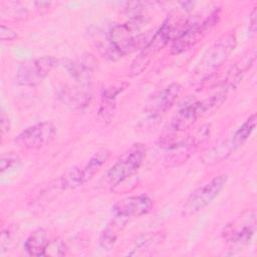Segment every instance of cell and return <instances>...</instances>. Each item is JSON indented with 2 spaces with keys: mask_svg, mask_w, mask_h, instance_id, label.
<instances>
[{
  "mask_svg": "<svg viewBox=\"0 0 257 257\" xmlns=\"http://www.w3.org/2000/svg\"><path fill=\"white\" fill-rule=\"evenodd\" d=\"M0 119H1L0 120L1 121V133H2V135H4L5 133H8L10 130V121H9L8 116L3 111L1 113Z\"/></svg>",
  "mask_w": 257,
  "mask_h": 257,
  "instance_id": "obj_27",
  "label": "cell"
},
{
  "mask_svg": "<svg viewBox=\"0 0 257 257\" xmlns=\"http://www.w3.org/2000/svg\"><path fill=\"white\" fill-rule=\"evenodd\" d=\"M236 45L237 40L233 32L222 35L204 54L196 68V74L202 78L210 76L229 58Z\"/></svg>",
  "mask_w": 257,
  "mask_h": 257,
  "instance_id": "obj_7",
  "label": "cell"
},
{
  "mask_svg": "<svg viewBox=\"0 0 257 257\" xmlns=\"http://www.w3.org/2000/svg\"><path fill=\"white\" fill-rule=\"evenodd\" d=\"M146 156V146L142 143L134 144L106 171L103 176L106 185L109 187H116L135 176L142 167Z\"/></svg>",
  "mask_w": 257,
  "mask_h": 257,
  "instance_id": "obj_3",
  "label": "cell"
},
{
  "mask_svg": "<svg viewBox=\"0 0 257 257\" xmlns=\"http://www.w3.org/2000/svg\"><path fill=\"white\" fill-rule=\"evenodd\" d=\"M235 151L231 138H228L206 151L201 157V162L207 166H212L226 160Z\"/></svg>",
  "mask_w": 257,
  "mask_h": 257,
  "instance_id": "obj_14",
  "label": "cell"
},
{
  "mask_svg": "<svg viewBox=\"0 0 257 257\" xmlns=\"http://www.w3.org/2000/svg\"><path fill=\"white\" fill-rule=\"evenodd\" d=\"M176 26L172 18H167L159 30L152 36L148 44L142 49L141 53L134 59L130 72L136 76L144 72L150 64L153 56L161 51L171 39L176 37Z\"/></svg>",
  "mask_w": 257,
  "mask_h": 257,
  "instance_id": "obj_5",
  "label": "cell"
},
{
  "mask_svg": "<svg viewBox=\"0 0 257 257\" xmlns=\"http://www.w3.org/2000/svg\"><path fill=\"white\" fill-rule=\"evenodd\" d=\"M162 240V237H160V234H148L146 236H143L142 238H140L136 244V247L134 248L135 251L138 250H146L147 248L157 245L159 244Z\"/></svg>",
  "mask_w": 257,
  "mask_h": 257,
  "instance_id": "obj_23",
  "label": "cell"
},
{
  "mask_svg": "<svg viewBox=\"0 0 257 257\" xmlns=\"http://www.w3.org/2000/svg\"><path fill=\"white\" fill-rule=\"evenodd\" d=\"M67 252V247L61 239H55L48 242L44 256H63Z\"/></svg>",
  "mask_w": 257,
  "mask_h": 257,
  "instance_id": "obj_22",
  "label": "cell"
},
{
  "mask_svg": "<svg viewBox=\"0 0 257 257\" xmlns=\"http://www.w3.org/2000/svg\"><path fill=\"white\" fill-rule=\"evenodd\" d=\"M18 37L17 33L11 29L10 27H7L5 25H1L0 27V39L1 41H13Z\"/></svg>",
  "mask_w": 257,
  "mask_h": 257,
  "instance_id": "obj_25",
  "label": "cell"
},
{
  "mask_svg": "<svg viewBox=\"0 0 257 257\" xmlns=\"http://www.w3.org/2000/svg\"><path fill=\"white\" fill-rule=\"evenodd\" d=\"M56 135V127L51 121H41L34 123L15 138V144L26 150H38L50 144Z\"/></svg>",
  "mask_w": 257,
  "mask_h": 257,
  "instance_id": "obj_9",
  "label": "cell"
},
{
  "mask_svg": "<svg viewBox=\"0 0 257 257\" xmlns=\"http://www.w3.org/2000/svg\"><path fill=\"white\" fill-rule=\"evenodd\" d=\"M85 89L86 88L63 89L59 94V97L66 103V105H69L72 108L81 109L82 107H85L90 100V93Z\"/></svg>",
  "mask_w": 257,
  "mask_h": 257,
  "instance_id": "obj_17",
  "label": "cell"
},
{
  "mask_svg": "<svg viewBox=\"0 0 257 257\" xmlns=\"http://www.w3.org/2000/svg\"><path fill=\"white\" fill-rule=\"evenodd\" d=\"M227 181V175H218L208 183L196 189L182 205L180 211L181 216L185 218L191 217L209 206L225 188Z\"/></svg>",
  "mask_w": 257,
  "mask_h": 257,
  "instance_id": "obj_6",
  "label": "cell"
},
{
  "mask_svg": "<svg viewBox=\"0 0 257 257\" xmlns=\"http://www.w3.org/2000/svg\"><path fill=\"white\" fill-rule=\"evenodd\" d=\"M256 230V213L250 211L226 225L222 231L224 240L232 245L242 246L252 239Z\"/></svg>",
  "mask_w": 257,
  "mask_h": 257,
  "instance_id": "obj_10",
  "label": "cell"
},
{
  "mask_svg": "<svg viewBox=\"0 0 257 257\" xmlns=\"http://www.w3.org/2000/svg\"><path fill=\"white\" fill-rule=\"evenodd\" d=\"M225 100L226 94L222 91L203 100L188 97L185 100V104H183L173 116L170 123L171 130L177 133L187 131L192 127L200 117L219 108Z\"/></svg>",
  "mask_w": 257,
  "mask_h": 257,
  "instance_id": "obj_2",
  "label": "cell"
},
{
  "mask_svg": "<svg viewBox=\"0 0 257 257\" xmlns=\"http://www.w3.org/2000/svg\"><path fill=\"white\" fill-rule=\"evenodd\" d=\"M256 14H257V9H256V7H254L249 16V33L251 35L255 34V32H256V23H257Z\"/></svg>",
  "mask_w": 257,
  "mask_h": 257,
  "instance_id": "obj_26",
  "label": "cell"
},
{
  "mask_svg": "<svg viewBox=\"0 0 257 257\" xmlns=\"http://www.w3.org/2000/svg\"><path fill=\"white\" fill-rule=\"evenodd\" d=\"M256 126V113H252L243 123L239 126V128L230 137L236 150L242 147L245 142L249 139L252 132Z\"/></svg>",
  "mask_w": 257,
  "mask_h": 257,
  "instance_id": "obj_20",
  "label": "cell"
},
{
  "mask_svg": "<svg viewBox=\"0 0 257 257\" xmlns=\"http://www.w3.org/2000/svg\"><path fill=\"white\" fill-rule=\"evenodd\" d=\"M153 208L152 199L145 195L128 196L117 201L111 207V213L115 217L130 219L148 214Z\"/></svg>",
  "mask_w": 257,
  "mask_h": 257,
  "instance_id": "obj_12",
  "label": "cell"
},
{
  "mask_svg": "<svg viewBox=\"0 0 257 257\" xmlns=\"http://www.w3.org/2000/svg\"><path fill=\"white\" fill-rule=\"evenodd\" d=\"M116 87H110L107 88L103 94H102V99L101 103L99 106L98 110V115L103 119L109 121L111 117L113 116L114 112V107H115V96L117 93L121 90L119 87L115 90Z\"/></svg>",
  "mask_w": 257,
  "mask_h": 257,
  "instance_id": "obj_19",
  "label": "cell"
},
{
  "mask_svg": "<svg viewBox=\"0 0 257 257\" xmlns=\"http://www.w3.org/2000/svg\"><path fill=\"white\" fill-rule=\"evenodd\" d=\"M20 163V158L18 155L14 153H8L1 156L0 160V169L1 173H4L5 171L9 170L10 168L14 167L15 165Z\"/></svg>",
  "mask_w": 257,
  "mask_h": 257,
  "instance_id": "obj_24",
  "label": "cell"
},
{
  "mask_svg": "<svg viewBox=\"0 0 257 257\" xmlns=\"http://www.w3.org/2000/svg\"><path fill=\"white\" fill-rule=\"evenodd\" d=\"M182 92V85L173 82L165 88L152 94L147 100L145 111L152 117H159L173 107Z\"/></svg>",
  "mask_w": 257,
  "mask_h": 257,
  "instance_id": "obj_11",
  "label": "cell"
},
{
  "mask_svg": "<svg viewBox=\"0 0 257 257\" xmlns=\"http://www.w3.org/2000/svg\"><path fill=\"white\" fill-rule=\"evenodd\" d=\"M83 184L84 182L82 178L81 168L72 167L67 170L60 178V186L63 189H75Z\"/></svg>",
  "mask_w": 257,
  "mask_h": 257,
  "instance_id": "obj_21",
  "label": "cell"
},
{
  "mask_svg": "<svg viewBox=\"0 0 257 257\" xmlns=\"http://www.w3.org/2000/svg\"><path fill=\"white\" fill-rule=\"evenodd\" d=\"M126 221V219L113 216V219L105 226L99 235V245L101 248L105 250L112 249Z\"/></svg>",
  "mask_w": 257,
  "mask_h": 257,
  "instance_id": "obj_15",
  "label": "cell"
},
{
  "mask_svg": "<svg viewBox=\"0 0 257 257\" xmlns=\"http://www.w3.org/2000/svg\"><path fill=\"white\" fill-rule=\"evenodd\" d=\"M219 18L220 9H216L202 22L187 20L186 27L173 39L171 53L173 55L181 54L194 47L206 35V33L216 25Z\"/></svg>",
  "mask_w": 257,
  "mask_h": 257,
  "instance_id": "obj_4",
  "label": "cell"
},
{
  "mask_svg": "<svg viewBox=\"0 0 257 257\" xmlns=\"http://www.w3.org/2000/svg\"><path fill=\"white\" fill-rule=\"evenodd\" d=\"M256 58V50L253 48L252 50L248 51L241 59H239L231 68L227 71L226 78L224 79V84L226 85V90L228 88L236 86L240 79L242 78L243 74L246 73L250 69V67L253 65Z\"/></svg>",
  "mask_w": 257,
  "mask_h": 257,
  "instance_id": "obj_13",
  "label": "cell"
},
{
  "mask_svg": "<svg viewBox=\"0 0 257 257\" xmlns=\"http://www.w3.org/2000/svg\"><path fill=\"white\" fill-rule=\"evenodd\" d=\"M48 242L46 231L39 228L27 237L24 242V250L30 256H44Z\"/></svg>",
  "mask_w": 257,
  "mask_h": 257,
  "instance_id": "obj_16",
  "label": "cell"
},
{
  "mask_svg": "<svg viewBox=\"0 0 257 257\" xmlns=\"http://www.w3.org/2000/svg\"><path fill=\"white\" fill-rule=\"evenodd\" d=\"M109 155L110 153L108 150L102 149L97 151L90 157V159L85 164V166L81 168V173H82V178L84 183L88 182L99 171V169L108 160Z\"/></svg>",
  "mask_w": 257,
  "mask_h": 257,
  "instance_id": "obj_18",
  "label": "cell"
},
{
  "mask_svg": "<svg viewBox=\"0 0 257 257\" xmlns=\"http://www.w3.org/2000/svg\"><path fill=\"white\" fill-rule=\"evenodd\" d=\"M56 63L57 60L51 56L26 60L17 68L16 81L23 86H35L43 81Z\"/></svg>",
  "mask_w": 257,
  "mask_h": 257,
  "instance_id": "obj_8",
  "label": "cell"
},
{
  "mask_svg": "<svg viewBox=\"0 0 257 257\" xmlns=\"http://www.w3.org/2000/svg\"><path fill=\"white\" fill-rule=\"evenodd\" d=\"M144 23L146 19L142 15H135L125 23L113 25L105 35V39L100 40L97 45L103 57L116 60L136 49H143L151 39L141 32Z\"/></svg>",
  "mask_w": 257,
  "mask_h": 257,
  "instance_id": "obj_1",
  "label": "cell"
}]
</instances>
